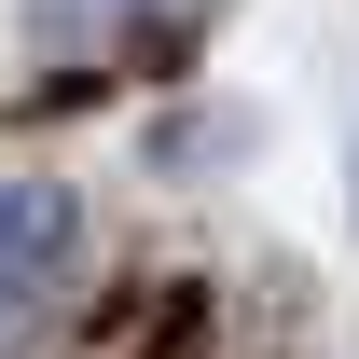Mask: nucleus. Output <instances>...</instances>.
<instances>
[{"instance_id":"nucleus-1","label":"nucleus","mask_w":359,"mask_h":359,"mask_svg":"<svg viewBox=\"0 0 359 359\" xmlns=\"http://www.w3.org/2000/svg\"><path fill=\"white\" fill-rule=\"evenodd\" d=\"M69 276H83V208L55 180H0V332H28Z\"/></svg>"},{"instance_id":"nucleus-2","label":"nucleus","mask_w":359,"mask_h":359,"mask_svg":"<svg viewBox=\"0 0 359 359\" xmlns=\"http://www.w3.org/2000/svg\"><path fill=\"white\" fill-rule=\"evenodd\" d=\"M166 0H42V55H111V42H138Z\"/></svg>"}]
</instances>
